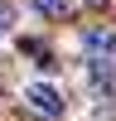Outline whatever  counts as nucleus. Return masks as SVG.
<instances>
[{
    "label": "nucleus",
    "instance_id": "f03ea898",
    "mask_svg": "<svg viewBox=\"0 0 116 121\" xmlns=\"http://www.w3.org/2000/svg\"><path fill=\"white\" fill-rule=\"evenodd\" d=\"M82 53H87V63L111 58L116 53V29H87V34H82Z\"/></svg>",
    "mask_w": 116,
    "mask_h": 121
},
{
    "label": "nucleus",
    "instance_id": "20e7f679",
    "mask_svg": "<svg viewBox=\"0 0 116 121\" xmlns=\"http://www.w3.org/2000/svg\"><path fill=\"white\" fill-rule=\"evenodd\" d=\"M29 5H34L44 19H63V15H73V0H29Z\"/></svg>",
    "mask_w": 116,
    "mask_h": 121
},
{
    "label": "nucleus",
    "instance_id": "7ed1b4c3",
    "mask_svg": "<svg viewBox=\"0 0 116 121\" xmlns=\"http://www.w3.org/2000/svg\"><path fill=\"white\" fill-rule=\"evenodd\" d=\"M87 73H92V87L116 92V53H111V58H97V63H87Z\"/></svg>",
    "mask_w": 116,
    "mask_h": 121
},
{
    "label": "nucleus",
    "instance_id": "f257e3e1",
    "mask_svg": "<svg viewBox=\"0 0 116 121\" xmlns=\"http://www.w3.org/2000/svg\"><path fill=\"white\" fill-rule=\"evenodd\" d=\"M24 102H29V112L44 116V121H58V116H63V92H58L53 82H29L24 87Z\"/></svg>",
    "mask_w": 116,
    "mask_h": 121
},
{
    "label": "nucleus",
    "instance_id": "39448f33",
    "mask_svg": "<svg viewBox=\"0 0 116 121\" xmlns=\"http://www.w3.org/2000/svg\"><path fill=\"white\" fill-rule=\"evenodd\" d=\"M10 29H15V5H10V0H0V39H5Z\"/></svg>",
    "mask_w": 116,
    "mask_h": 121
}]
</instances>
